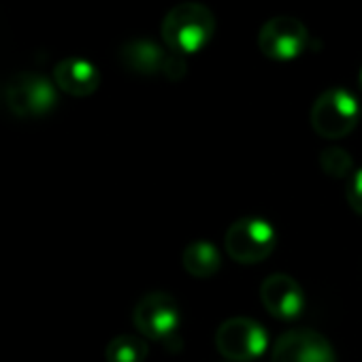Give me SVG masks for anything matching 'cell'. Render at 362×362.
Here are the masks:
<instances>
[{
  "label": "cell",
  "mask_w": 362,
  "mask_h": 362,
  "mask_svg": "<svg viewBox=\"0 0 362 362\" xmlns=\"http://www.w3.org/2000/svg\"><path fill=\"white\" fill-rule=\"evenodd\" d=\"M160 35L175 54H199L216 35V16L207 5L181 3L164 16Z\"/></svg>",
  "instance_id": "cell-1"
},
{
  "label": "cell",
  "mask_w": 362,
  "mask_h": 362,
  "mask_svg": "<svg viewBox=\"0 0 362 362\" xmlns=\"http://www.w3.org/2000/svg\"><path fill=\"white\" fill-rule=\"evenodd\" d=\"M362 117V107L358 105L356 96L343 88H330L322 92L309 113L311 128L322 139H343L347 136L358 119Z\"/></svg>",
  "instance_id": "cell-2"
},
{
  "label": "cell",
  "mask_w": 362,
  "mask_h": 362,
  "mask_svg": "<svg viewBox=\"0 0 362 362\" xmlns=\"http://www.w3.org/2000/svg\"><path fill=\"white\" fill-rule=\"evenodd\" d=\"M132 322L145 339L160 341L166 347H170V343H181L179 305L166 292H147L134 305Z\"/></svg>",
  "instance_id": "cell-3"
},
{
  "label": "cell",
  "mask_w": 362,
  "mask_h": 362,
  "mask_svg": "<svg viewBox=\"0 0 362 362\" xmlns=\"http://www.w3.org/2000/svg\"><path fill=\"white\" fill-rule=\"evenodd\" d=\"M277 245L275 228L260 218H243L226 230V254L241 264L262 262Z\"/></svg>",
  "instance_id": "cell-4"
},
{
  "label": "cell",
  "mask_w": 362,
  "mask_h": 362,
  "mask_svg": "<svg viewBox=\"0 0 362 362\" xmlns=\"http://www.w3.org/2000/svg\"><path fill=\"white\" fill-rule=\"evenodd\" d=\"M5 96L18 117H43L58 105V86L39 73H18L9 81Z\"/></svg>",
  "instance_id": "cell-5"
},
{
  "label": "cell",
  "mask_w": 362,
  "mask_h": 362,
  "mask_svg": "<svg viewBox=\"0 0 362 362\" xmlns=\"http://www.w3.org/2000/svg\"><path fill=\"white\" fill-rule=\"evenodd\" d=\"M218 351L233 362H252L260 358L269 345L264 326L252 317H230L216 332Z\"/></svg>",
  "instance_id": "cell-6"
},
{
  "label": "cell",
  "mask_w": 362,
  "mask_h": 362,
  "mask_svg": "<svg viewBox=\"0 0 362 362\" xmlns=\"http://www.w3.org/2000/svg\"><path fill=\"white\" fill-rule=\"evenodd\" d=\"M309 45L307 26L292 16H277L262 24L258 33V49L275 62L296 60Z\"/></svg>",
  "instance_id": "cell-7"
},
{
  "label": "cell",
  "mask_w": 362,
  "mask_h": 362,
  "mask_svg": "<svg viewBox=\"0 0 362 362\" xmlns=\"http://www.w3.org/2000/svg\"><path fill=\"white\" fill-rule=\"evenodd\" d=\"M273 362H337V356L324 334L309 328H294L275 341Z\"/></svg>",
  "instance_id": "cell-8"
},
{
  "label": "cell",
  "mask_w": 362,
  "mask_h": 362,
  "mask_svg": "<svg viewBox=\"0 0 362 362\" xmlns=\"http://www.w3.org/2000/svg\"><path fill=\"white\" fill-rule=\"evenodd\" d=\"M260 300L271 315L290 322L296 320L305 309V294L296 279L284 273L269 275L260 286Z\"/></svg>",
  "instance_id": "cell-9"
},
{
  "label": "cell",
  "mask_w": 362,
  "mask_h": 362,
  "mask_svg": "<svg viewBox=\"0 0 362 362\" xmlns=\"http://www.w3.org/2000/svg\"><path fill=\"white\" fill-rule=\"evenodd\" d=\"M54 83L71 96L86 98L98 90L100 73L86 58H64L54 69Z\"/></svg>",
  "instance_id": "cell-10"
},
{
  "label": "cell",
  "mask_w": 362,
  "mask_h": 362,
  "mask_svg": "<svg viewBox=\"0 0 362 362\" xmlns=\"http://www.w3.org/2000/svg\"><path fill=\"white\" fill-rule=\"evenodd\" d=\"M164 60H166V52L160 45H156L153 41H147V39L128 41L119 49L122 66L128 69L130 73L143 75V77L162 75Z\"/></svg>",
  "instance_id": "cell-11"
},
{
  "label": "cell",
  "mask_w": 362,
  "mask_h": 362,
  "mask_svg": "<svg viewBox=\"0 0 362 362\" xmlns=\"http://www.w3.org/2000/svg\"><path fill=\"white\" fill-rule=\"evenodd\" d=\"M184 269L192 275V277H199V279H205V277H214L220 267H222V258H220V252L214 243L209 241H192L186 250H184Z\"/></svg>",
  "instance_id": "cell-12"
},
{
  "label": "cell",
  "mask_w": 362,
  "mask_h": 362,
  "mask_svg": "<svg viewBox=\"0 0 362 362\" xmlns=\"http://www.w3.org/2000/svg\"><path fill=\"white\" fill-rule=\"evenodd\" d=\"M149 354V345L143 337L119 334L109 341L105 349L107 362H143Z\"/></svg>",
  "instance_id": "cell-13"
},
{
  "label": "cell",
  "mask_w": 362,
  "mask_h": 362,
  "mask_svg": "<svg viewBox=\"0 0 362 362\" xmlns=\"http://www.w3.org/2000/svg\"><path fill=\"white\" fill-rule=\"evenodd\" d=\"M320 166L328 177L345 179L354 170V158L343 147H326L320 153Z\"/></svg>",
  "instance_id": "cell-14"
},
{
  "label": "cell",
  "mask_w": 362,
  "mask_h": 362,
  "mask_svg": "<svg viewBox=\"0 0 362 362\" xmlns=\"http://www.w3.org/2000/svg\"><path fill=\"white\" fill-rule=\"evenodd\" d=\"M188 73V64H186V58L181 54H166V60H164V69H162V75L168 79V81H181Z\"/></svg>",
  "instance_id": "cell-15"
},
{
  "label": "cell",
  "mask_w": 362,
  "mask_h": 362,
  "mask_svg": "<svg viewBox=\"0 0 362 362\" xmlns=\"http://www.w3.org/2000/svg\"><path fill=\"white\" fill-rule=\"evenodd\" d=\"M345 197H347L349 207H351L358 216H362V168L356 170V173L351 175L349 184H347Z\"/></svg>",
  "instance_id": "cell-16"
},
{
  "label": "cell",
  "mask_w": 362,
  "mask_h": 362,
  "mask_svg": "<svg viewBox=\"0 0 362 362\" xmlns=\"http://www.w3.org/2000/svg\"><path fill=\"white\" fill-rule=\"evenodd\" d=\"M358 79H360V86H362V69H360V75H358Z\"/></svg>",
  "instance_id": "cell-17"
}]
</instances>
